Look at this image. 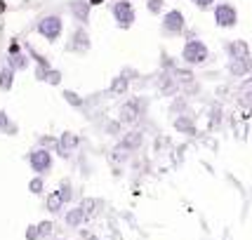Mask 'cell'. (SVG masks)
Returning <instances> with one entry per match:
<instances>
[{
	"instance_id": "obj_1",
	"label": "cell",
	"mask_w": 252,
	"mask_h": 240,
	"mask_svg": "<svg viewBox=\"0 0 252 240\" xmlns=\"http://www.w3.org/2000/svg\"><path fill=\"white\" fill-rule=\"evenodd\" d=\"M35 33L45 38L50 45L59 43V38H62V33H64V19H62V14H45L40 17L38 22H35Z\"/></svg>"
},
{
	"instance_id": "obj_2",
	"label": "cell",
	"mask_w": 252,
	"mask_h": 240,
	"mask_svg": "<svg viewBox=\"0 0 252 240\" xmlns=\"http://www.w3.org/2000/svg\"><path fill=\"white\" fill-rule=\"evenodd\" d=\"M26 163H29L33 175L47 177L52 172V167H55V153L50 151V149L35 146V149H31V151L26 153Z\"/></svg>"
},
{
	"instance_id": "obj_3",
	"label": "cell",
	"mask_w": 252,
	"mask_h": 240,
	"mask_svg": "<svg viewBox=\"0 0 252 240\" xmlns=\"http://www.w3.org/2000/svg\"><path fill=\"white\" fill-rule=\"evenodd\" d=\"M208 57H210V50L203 40H198V38H187V43L182 47V61H184V64L200 66V64L208 61Z\"/></svg>"
},
{
	"instance_id": "obj_4",
	"label": "cell",
	"mask_w": 252,
	"mask_h": 240,
	"mask_svg": "<svg viewBox=\"0 0 252 240\" xmlns=\"http://www.w3.org/2000/svg\"><path fill=\"white\" fill-rule=\"evenodd\" d=\"M146 113V101L144 99H127L123 101L118 109V120L123 122V127H134Z\"/></svg>"
},
{
	"instance_id": "obj_5",
	"label": "cell",
	"mask_w": 252,
	"mask_h": 240,
	"mask_svg": "<svg viewBox=\"0 0 252 240\" xmlns=\"http://www.w3.org/2000/svg\"><path fill=\"white\" fill-rule=\"evenodd\" d=\"M111 17H113L118 29L127 31V29H132V24L137 19V12H134V5L130 0H113L111 2Z\"/></svg>"
},
{
	"instance_id": "obj_6",
	"label": "cell",
	"mask_w": 252,
	"mask_h": 240,
	"mask_svg": "<svg viewBox=\"0 0 252 240\" xmlns=\"http://www.w3.org/2000/svg\"><path fill=\"white\" fill-rule=\"evenodd\" d=\"M90 47H92V40H90V33L85 26H76L71 35H68V40H66V52H71V55H88Z\"/></svg>"
},
{
	"instance_id": "obj_7",
	"label": "cell",
	"mask_w": 252,
	"mask_h": 240,
	"mask_svg": "<svg viewBox=\"0 0 252 240\" xmlns=\"http://www.w3.org/2000/svg\"><path fill=\"white\" fill-rule=\"evenodd\" d=\"M187 31V19L179 10H167L163 14V24H160V33L167 38H177Z\"/></svg>"
},
{
	"instance_id": "obj_8",
	"label": "cell",
	"mask_w": 252,
	"mask_h": 240,
	"mask_svg": "<svg viewBox=\"0 0 252 240\" xmlns=\"http://www.w3.org/2000/svg\"><path fill=\"white\" fill-rule=\"evenodd\" d=\"M78 146H80V137H78L76 132H64L62 137H57L55 153L59 155V158L68 160V158H71V155L78 151Z\"/></svg>"
},
{
	"instance_id": "obj_9",
	"label": "cell",
	"mask_w": 252,
	"mask_h": 240,
	"mask_svg": "<svg viewBox=\"0 0 252 240\" xmlns=\"http://www.w3.org/2000/svg\"><path fill=\"white\" fill-rule=\"evenodd\" d=\"M215 24H217L220 29H236V24H238V12H236V7H233L231 2H220V5L215 7Z\"/></svg>"
},
{
	"instance_id": "obj_10",
	"label": "cell",
	"mask_w": 252,
	"mask_h": 240,
	"mask_svg": "<svg viewBox=\"0 0 252 240\" xmlns=\"http://www.w3.org/2000/svg\"><path fill=\"white\" fill-rule=\"evenodd\" d=\"M118 146H123L125 151H130L132 155H134V153L144 146V132L142 130H134V127L125 130L121 137H118Z\"/></svg>"
},
{
	"instance_id": "obj_11",
	"label": "cell",
	"mask_w": 252,
	"mask_h": 240,
	"mask_svg": "<svg viewBox=\"0 0 252 240\" xmlns=\"http://www.w3.org/2000/svg\"><path fill=\"white\" fill-rule=\"evenodd\" d=\"M68 14L73 17V22L76 24L88 26L90 14H92V7H90L88 0H71V2H68Z\"/></svg>"
},
{
	"instance_id": "obj_12",
	"label": "cell",
	"mask_w": 252,
	"mask_h": 240,
	"mask_svg": "<svg viewBox=\"0 0 252 240\" xmlns=\"http://www.w3.org/2000/svg\"><path fill=\"white\" fill-rule=\"evenodd\" d=\"M175 130L179 132V134H187V137H193L198 132V125H196V118L193 116H187V113H179V116H175Z\"/></svg>"
},
{
	"instance_id": "obj_13",
	"label": "cell",
	"mask_w": 252,
	"mask_h": 240,
	"mask_svg": "<svg viewBox=\"0 0 252 240\" xmlns=\"http://www.w3.org/2000/svg\"><path fill=\"white\" fill-rule=\"evenodd\" d=\"M226 55H229V61H236V59H250V45L245 40H231L226 45Z\"/></svg>"
},
{
	"instance_id": "obj_14",
	"label": "cell",
	"mask_w": 252,
	"mask_h": 240,
	"mask_svg": "<svg viewBox=\"0 0 252 240\" xmlns=\"http://www.w3.org/2000/svg\"><path fill=\"white\" fill-rule=\"evenodd\" d=\"M5 61L7 64L5 66H10L14 73H22V71H26V68H31V57L26 55V50H22V52H17V55H7L5 57Z\"/></svg>"
},
{
	"instance_id": "obj_15",
	"label": "cell",
	"mask_w": 252,
	"mask_h": 240,
	"mask_svg": "<svg viewBox=\"0 0 252 240\" xmlns=\"http://www.w3.org/2000/svg\"><path fill=\"white\" fill-rule=\"evenodd\" d=\"M226 71H229L233 78H250L252 76V57L250 59H236V61H229V64H226Z\"/></svg>"
},
{
	"instance_id": "obj_16",
	"label": "cell",
	"mask_w": 252,
	"mask_h": 240,
	"mask_svg": "<svg viewBox=\"0 0 252 240\" xmlns=\"http://www.w3.org/2000/svg\"><path fill=\"white\" fill-rule=\"evenodd\" d=\"M158 92L163 97H175L177 92H179V83L175 80L172 71L170 73H160V78H158Z\"/></svg>"
},
{
	"instance_id": "obj_17",
	"label": "cell",
	"mask_w": 252,
	"mask_h": 240,
	"mask_svg": "<svg viewBox=\"0 0 252 240\" xmlns=\"http://www.w3.org/2000/svg\"><path fill=\"white\" fill-rule=\"evenodd\" d=\"M85 221H88V217H85V212L80 208H71L64 212V224L68 229H80Z\"/></svg>"
},
{
	"instance_id": "obj_18",
	"label": "cell",
	"mask_w": 252,
	"mask_h": 240,
	"mask_svg": "<svg viewBox=\"0 0 252 240\" xmlns=\"http://www.w3.org/2000/svg\"><path fill=\"white\" fill-rule=\"evenodd\" d=\"M64 200H62V196L57 193V191H52V193H47L45 196V210L50 212V214H62L64 212Z\"/></svg>"
},
{
	"instance_id": "obj_19",
	"label": "cell",
	"mask_w": 252,
	"mask_h": 240,
	"mask_svg": "<svg viewBox=\"0 0 252 240\" xmlns=\"http://www.w3.org/2000/svg\"><path fill=\"white\" fill-rule=\"evenodd\" d=\"M17 132H19V127H17V122L12 120V116L5 109H0V134H10V137H14Z\"/></svg>"
},
{
	"instance_id": "obj_20",
	"label": "cell",
	"mask_w": 252,
	"mask_h": 240,
	"mask_svg": "<svg viewBox=\"0 0 252 240\" xmlns=\"http://www.w3.org/2000/svg\"><path fill=\"white\" fill-rule=\"evenodd\" d=\"M130 90V80H127V76H116L113 78V83H111L109 92L113 94V97H121V94H125Z\"/></svg>"
},
{
	"instance_id": "obj_21",
	"label": "cell",
	"mask_w": 252,
	"mask_h": 240,
	"mask_svg": "<svg viewBox=\"0 0 252 240\" xmlns=\"http://www.w3.org/2000/svg\"><path fill=\"white\" fill-rule=\"evenodd\" d=\"M12 88H14V71L10 66H0V90L10 92Z\"/></svg>"
},
{
	"instance_id": "obj_22",
	"label": "cell",
	"mask_w": 252,
	"mask_h": 240,
	"mask_svg": "<svg viewBox=\"0 0 252 240\" xmlns=\"http://www.w3.org/2000/svg\"><path fill=\"white\" fill-rule=\"evenodd\" d=\"M57 193L62 196V200H64L66 205H68V203H73V198H76V191H73V184H71V179H62V181H59V188H57Z\"/></svg>"
},
{
	"instance_id": "obj_23",
	"label": "cell",
	"mask_w": 252,
	"mask_h": 240,
	"mask_svg": "<svg viewBox=\"0 0 252 240\" xmlns=\"http://www.w3.org/2000/svg\"><path fill=\"white\" fill-rule=\"evenodd\" d=\"M130 158H132V153L125 151V149H123V146H118V144L111 149V163L125 165V163H130Z\"/></svg>"
},
{
	"instance_id": "obj_24",
	"label": "cell",
	"mask_w": 252,
	"mask_h": 240,
	"mask_svg": "<svg viewBox=\"0 0 252 240\" xmlns=\"http://www.w3.org/2000/svg\"><path fill=\"white\" fill-rule=\"evenodd\" d=\"M78 208L83 210V212H85V217L90 219V217H94V214L99 212V208H101V203H99L97 198H83V203H80Z\"/></svg>"
},
{
	"instance_id": "obj_25",
	"label": "cell",
	"mask_w": 252,
	"mask_h": 240,
	"mask_svg": "<svg viewBox=\"0 0 252 240\" xmlns=\"http://www.w3.org/2000/svg\"><path fill=\"white\" fill-rule=\"evenodd\" d=\"M35 226H38L40 240H50V238H55V221H52V219H43V221H38Z\"/></svg>"
},
{
	"instance_id": "obj_26",
	"label": "cell",
	"mask_w": 252,
	"mask_h": 240,
	"mask_svg": "<svg viewBox=\"0 0 252 240\" xmlns=\"http://www.w3.org/2000/svg\"><path fill=\"white\" fill-rule=\"evenodd\" d=\"M29 191H31L33 196H43L45 193V177H33L31 181H29Z\"/></svg>"
},
{
	"instance_id": "obj_27",
	"label": "cell",
	"mask_w": 252,
	"mask_h": 240,
	"mask_svg": "<svg viewBox=\"0 0 252 240\" xmlns=\"http://www.w3.org/2000/svg\"><path fill=\"white\" fill-rule=\"evenodd\" d=\"M64 99L71 104V106H73V109H80V106L85 104V101H83V97H80V94H76V92H71V90H64Z\"/></svg>"
},
{
	"instance_id": "obj_28",
	"label": "cell",
	"mask_w": 252,
	"mask_h": 240,
	"mask_svg": "<svg viewBox=\"0 0 252 240\" xmlns=\"http://www.w3.org/2000/svg\"><path fill=\"white\" fill-rule=\"evenodd\" d=\"M55 144H57V137H52V134H43V137H38V142H35V146L55 151Z\"/></svg>"
},
{
	"instance_id": "obj_29",
	"label": "cell",
	"mask_w": 252,
	"mask_h": 240,
	"mask_svg": "<svg viewBox=\"0 0 252 240\" xmlns=\"http://www.w3.org/2000/svg\"><path fill=\"white\" fill-rule=\"evenodd\" d=\"M106 132H109V134H113V137H121V134H123V122H121V120H113V122H109V125H106Z\"/></svg>"
},
{
	"instance_id": "obj_30",
	"label": "cell",
	"mask_w": 252,
	"mask_h": 240,
	"mask_svg": "<svg viewBox=\"0 0 252 240\" xmlns=\"http://www.w3.org/2000/svg\"><path fill=\"white\" fill-rule=\"evenodd\" d=\"M165 7V2L163 0H149V5H146V10L151 12V14H160Z\"/></svg>"
},
{
	"instance_id": "obj_31",
	"label": "cell",
	"mask_w": 252,
	"mask_h": 240,
	"mask_svg": "<svg viewBox=\"0 0 252 240\" xmlns=\"http://www.w3.org/2000/svg\"><path fill=\"white\" fill-rule=\"evenodd\" d=\"M24 236H26V240H40V233H38V226H35V224H29Z\"/></svg>"
},
{
	"instance_id": "obj_32",
	"label": "cell",
	"mask_w": 252,
	"mask_h": 240,
	"mask_svg": "<svg viewBox=\"0 0 252 240\" xmlns=\"http://www.w3.org/2000/svg\"><path fill=\"white\" fill-rule=\"evenodd\" d=\"M187 101H184V99H177V104H172V106H170V111H172V113H177V116H179V113H187Z\"/></svg>"
},
{
	"instance_id": "obj_33",
	"label": "cell",
	"mask_w": 252,
	"mask_h": 240,
	"mask_svg": "<svg viewBox=\"0 0 252 240\" xmlns=\"http://www.w3.org/2000/svg\"><path fill=\"white\" fill-rule=\"evenodd\" d=\"M193 5H196L198 10H210L212 5H215V0H191Z\"/></svg>"
},
{
	"instance_id": "obj_34",
	"label": "cell",
	"mask_w": 252,
	"mask_h": 240,
	"mask_svg": "<svg viewBox=\"0 0 252 240\" xmlns=\"http://www.w3.org/2000/svg\"><path fill=\"white\" fill-rule=\"evenodd\" d=\"M24 47L19 40H10V47H7V55H17V52H22Z\"/></svg>"
},
{
	"instance_id": "obj_35",
	"label": "cell",
	"mask_w": 252,
	"mask_h": 240,
	"mask_svg": "<svg viewBox=\"0 0 252 240\" xmlns=\"http://www.w3.org/2000/svg\"><path fill=\"white\" fill-rule=\"evenodd\" d=\"M88 2H90V7H99V5H104L106 0H88Z\"/></svg>"
},
{
	"instance_id": "obj_36",
	"label": "cell",
	"mask_w": 252,
	"mask_h": 240,
	"mask_svg": "<svg viewBox=\"0 0 252 240\" xmlns=\"http://www.w3.org/2000/svg\"><path fill=\"white\" fill-rule=\"evenodd\" d=\"M7 7H5V0H0V12H5Z\"/></svg>"
},
{
	"instance_id": "obj_37",
	"label": "cell",
	"mask_w": 252,
	"mask_h": 240,
	"mask_svg": "<svg viewBox=\"0 0 252 240\" xmlns=\"http://www.w3.org/2000/svg\"><path fill=\"white\" fill-rule=\"evenodd\" d=\"M50 240H66V238H50Z\"/></svg>"
}]
</instances>
